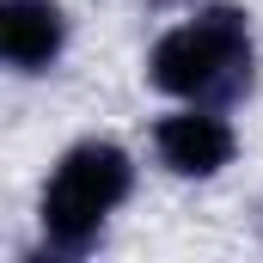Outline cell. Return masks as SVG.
I'll use <instances>...</instances> for the list:
<instances>
[{"instance_id":"277c9868","label":"cell","mask_w":263,"mask_h":263,"mask_svg":"<svg viewBox=\"0 0 263 263\" xmlns=\"http://www.w3.org/2000/svg\"><path fill=\"white\" fill-rule=\"evenodd\" d=\"M159 159L178 172V178H208L233 159V129L214 117V110H184V117H165L159 123Z\"/></svg>"},{"instance_id":"3957f363","label":"cell","mask_w":263,"mask_h":263,"mask_svg":"<svg viewBox=\"0 0 263 263\" xmlns=\"http://www.w3.org/2000/svg\"><path fill=\"white\" fill-rule=\"evenodd\" d=\"M67 18L55 0H0V49L18 73H37L62 55Z\"/></svg>"},{"instance_id":"5b68a950","label":"cell","mask_w":263,"mask_h":263,"mask_svg":"<svg viewBox=\"0 0 263 263\" xmlns=\"http://www.w3.org/2000/svg\"><path fill=\"white\" fill-rule=\"evenodd\" d=\"M153 6H172V0H153Z\"/></svg>"},{"instance_id":"6da1fadb","label":"cell","mask_w":263,"mask_h":263,"mask_svg":"<svg viewBox=\"0 0 263 263\" xmlns=\"http://www.w3.org/2000/svg\"><path fill=\"white\" fill-rule=\"evenodd\" d=\"M147 80L159 92L202 98V92H239L251 80V37L239 6H208L196 25H178L153 43Z\"/></svg>"},{"instance_id":"7a4b0ae2","label":"cell","mask_w":263,"mask_h":263,"mask_svg":"<svg viewBox=\"0 0 263 263\" xmlns=\"http://www.w3.org/2000/svg\"><path fill=\"white\" fill-rule=\"evenodd\" d=\"M129 184H135V165L117 141H80L55 165L49 190H43V233H49V245L67 251V257L86 251L98 239L104 214L129 196Z\"/></svg>"}]
</instances>
